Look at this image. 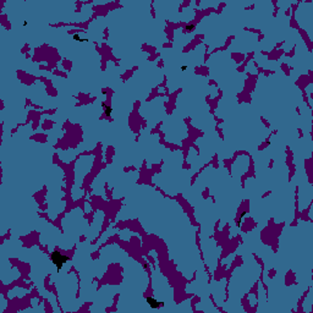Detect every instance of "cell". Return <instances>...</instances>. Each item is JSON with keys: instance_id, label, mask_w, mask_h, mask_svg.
I'll list each match as a JSON object with an SVG mask.
<instances>
[{"instance_id": "obj_1", "label": "cell", "mask_w": 313, "mask_h": 313, "mask_svg": "<svg viewBox=\"0 0 313 313\" xmlns=\"http://www.w3.org/2000/svg\"><path fill=\"white\" fill-rule=\"evenodd\" d=\"M50 258H52L53 264L55 265L56 272H60V270L63 269L64 265L66 264V262L69 261V256H66V254H63L60 251H58V250L53 251L52 254H50Z\"/></svg>"}, {"instance_id": "obj_2", "label": "cell", "mask_w": 313, "mask_h": 313, "mask_svg": "<svg viewBox=\"0 0 313 313\" xmlns=\"http://www.w3.org/2000/svg\"><path fill=\"white\" fill-rule=\"evenodd\" d=\"M147 303L149 305V307L152 309H156L159 308V307H161V306L164 305V302L163 301H156L154 297H150V296H148L147 297Z\"/></svg>"}, {"instance_id": "obj_3", "label": "cell", "mask_w": 313, "mask_h": 313, "mask_svg": "<svg viewBox=\"0 0 313 313\" xmlns=\"http://www.w3.org/2000/svg\"><path fill=\"white\" fill-rule=\"evenodd\" d=\"M102 107L104 108V114L105 116H108V118H110L113 114V108L110 107V105H107L105 103H102Z\"/></svg>"}, {"instance_id": "obj_4", "label": "cell", "mask_w": 313, "mask_h": 313, "mask_svg": "<svg viewBox=\"0 0 313 313\" xmlns=\"http://www.w3.org/2000/svg\"><path fill=\"white\" fill-rule=\"evenodd\" d=\"M72 38H74L76 42H87V41H88V39H82V38H81V36H80V34H77V33H75L74 36H72Z\"/></svg>"}, {"instance_id": "obj_5", "label": "cell", "mask_w": 313, "mask_h": 313, "mask_svg": "<svg viewBox=\"0 0 313 313\" xmlns=\"http://www.w3.org/2000/svg\"><path fill=\"white\" fill-rule=\"evenodd\" d=\"M194 28V25H187L186 26V30L187 31H192Z\"/></svg>"}, {"instance_id": "obj_6", "label": "cell", "mask_w": 313, "mask_h": 313, "mask_svg": "<svg viewBox=\"0 0 313 313\" xmlns=\"http://www.w3.org/2000/svg\"><path fill=\"white\" fill-rule=\"evenodd\" d=\"M186 69H187V66H182L181 67V71H186Z\"/></svg>"}]
</instances>
